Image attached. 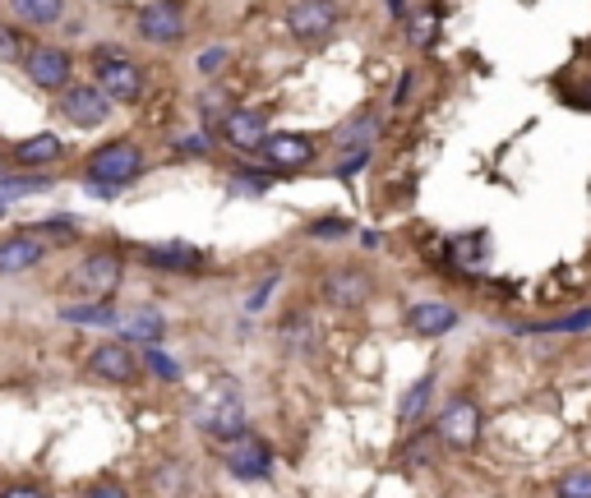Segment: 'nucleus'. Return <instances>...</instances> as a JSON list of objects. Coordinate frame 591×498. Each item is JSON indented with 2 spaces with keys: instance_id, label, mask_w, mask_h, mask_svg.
<instances>
[{
  "instance_id": "obj_1",
  "label": "nucleus",
  "mask_w": 591,
  "mask_h": 498,
  "mask_svg": "<svg viewBox=\"0 0 591 498\" xmlns=\"http://www.w3.org/2000/svg\"><path fill=\"white\" fill-rule=\"evenodd\" d=\"M218 457H222V466H227L236 480H245V485L273 475V448H268V439L250 434V429H236V434L218 439Z\"/></svg>"
},
{
  "instance_id": "obj_2",
  "label": "nucleus",
  "mask_w": 591,
  "mask_h": 498,
  "mask_svg": "<svg viewBox=\"0 0 591 498\" xmlns=\"http://www.w3.org/2000/svg\"><path fill=\"white\" fill-rule=\"evenodd\" d=\"M139 171H144V148L134 139H116V143H102L93 157L84 162V176L93 180V185H130V180H139Z\"/></svg>"
},
{
  "instance_id": "obj_3",
  "label": "nucleus",
  "mask_w": 591,
  "mask_h": 498,
  "mask_svg": "<svg viewBox=\"0 0 591 498\" xmlns=\"http://www.w3.org/2000/svg\"><path fill=\"white\" fill-rule=\"evenodd\" d=\"M121 277H125L121 254H116V249H93L70 273V291L79 300H111V291L121 286Z\"/></svg>"
},
{
  "instance_id": "obj_4",
  "label": "nucleus",
  "mask_w": 591,
  "mask_h": 498,
  "mask_svg": "<svg viewBox=\"0 0 591 498\" xmlns=\"http://www.w3.org/2000/svg\"><path fill=\"white\" fill-rule=\"evenodd\" d=\"M61 116L74 130H97L111 116V97L97 83H65L61 88Z\"/></svg>"
},
{
  "instance_id": "obj_5",
  "label": "nucleus",
  "mask_w": 591,
  "mask_h": 498,
  "mask_svg": "<svg viewBox=\"0 0 591 498\" xmlns=\"http://www.w3.org/2000/svg\"><path fill=\"white\" fill-rule=\"evenodd\" d=\"M139 37L153 47H176L185 37V0H153L139 10Z\"/></svg>"
},
{
  "instance_id": "obj_6",
  "label": "nucleus",
  "mask_w": 591,
  "mask_h": 498,
  "mask_svg": "<svg viewBox=\"0 0 591 498\" xmlns=\"http://www.w3.org/2000/svg\"><path fill=\"white\" fill-rule=\"evenodd\" d=\"M435 434L458 452L476 448V443H481V406L471 402V397H453V402L444 406V415H439Z\"/></svg>"
},
{
  "instance_id": "obj_7",
  "label": "nucleus",
  "mask_w": 591,
  "mask_h": 498,
  "mask_svg": "<svg viewBox=\"0 0 591 498\" xmlns=\"http://www.w3.org/2000/svg\"><path fill=\"white\" fill-rule=\"evenodd\" d=\"M97 88H102L111 102L130 107V102L144 97V70L125 56H102V65H97Z\"/></svg>"
},
{
  "instance_id": "obj_8",
  "label": "nucleus",
  "mask_w": 591,
  "mask_h": 498,
  "mask_svg": "<svg viewBox=\"0 0 591 498\" xmlns=\"http://www.w3.org/2000/svg\"><path fill=\"white\" fill-rule=\"evenodd\" d=\"M47 259V240L42 231L24 226V231H10V236H0V277H19L28 268Z\"/></svg>"
},
{
  "instance_id": "obj_9",
  "label": "nucleus",
  "mask_w": 591,
  "mask_h": 498,
  "mask_svg": "<svg viewBox=\"0 0 591 498\" xmlns=\"http://www.w3.org/2000/svg\"><path fill=\"white\" fill-rule=\"evenodd\" d=\"M287 28L296 42H324L338 28V5L333 0H296L287 14Z\"/></svg>"
},
{
  "instance_id": "obj_10",
  "label": "nucleus",
  "mask_w": 591,
  "mask_h": 498,
  "mask_svg": "<svg viewBox=\"0 0 591 498\" xmlns=\"http://www.w3.org/2000/svg\"><path fill=\"white\" fill-rule=\"evenodd\" d=\"M24 70L42 93H61L65 83L74 79V60H70V51H61V47H33L24 56Z\"/></svg>"
},
{
  "instance_id": "obj_11",
  "label": "nucleus",
  "mask_w": 591,
  "mask_h": 498,
  "mask_svg": "<svg viewBox=\"0 0 591 498\" xmlns=\"http://www.w3.org/2000/svg\"><path fill=\"white\" fill-rule=\"evenodd\" d=\"M319 291H324V300L333 309H361L365 300L374 296V282L361 268H333V273L319 282Z\"/></svg>"
},
{
  "instance_id": "obj_12",
  "label": "nucleus",
  "mask_w": 591,
  "mask_h": 498,
  "mask_svg": "<svg viewBox=\"0 0 591 498\" xmlns=\"http://www.w3.org/2000/svg\"><path fill=\"white\" fill-rule=\"evenodd\" d=\"M88 369L107 383H134L139 379V356H134L125 342H102L93 356H88Z\"/></svg>"
},
{
  "instance_id": "obj_13",
  "label": "nucleus",
  "mask_w": 591,
  "mask_h": 498,
  "mask_svg": "<svg viewBox=\"0 0 591 498\" xmlns=\"http://www.w3.org/2000/svg\"><path fill=\"white\" fill-rule=\"evenodd\" d=\"M218 125H222V139H227V148H236V153H259V143L268 139L264 111H227Z\"/></svg>"
},
{
  "instance_id": "obj_14",
  "label": "nucleus",
  "mask_w": 591,
  "mask_h": 498,
  "mask_svg": "<svg viewBox=\"0 0 591 498\" xmlns=\"http://www.w3.org/2000/svg\"><path fill=\"white\" fill-rule=\"evenodd\" d=\"M259 153L278 166V171H296V166L314 162V139H305V134H268L259 143Z\"/></svg>"
},
{
  "instance_id": "obj_15",
  "label": "nucleus",
  "mask_w": 591,
  "mask_h": 498,
  "mask_svg": "<svg viewBox=\"0 0 591 498\" xmlns=\"http://www.w3.org/2000/svg\"><path fill=\"white\" fill-rule=\"evenodd\" d=\"M407 328L416 337H444V332L458 328V309L444 305V300H425V305L407 309Z\"/></svg>"
},
{
  "instance_id": "obj_16",
  "label": "nucleus",
  "mask_w": 591,
  "mask_h": 498,
  "mask_svg": "<svg viewBox=\"0 0 591 498\" xmlns=\"http://www.w3.org/2000/svg\"><path fill=\"white\" fill-rule=\"evenodd\" d=\"M144 263L162 268V273H194V268H204V254L190 245H153L144 249Z\"/></svg>"
},
{
  "instance_id": "obj_17",
  "label": "nucleus",
  "mask_w": 591,
  "mask_h": 498,
  "mask_svg": "<svg viewBox=\"0 0 591 498\" xmlns=\"http://www.w3.org/2000/svg\"><path fill=\"white\" fill-rule=\"evenodd\" d=\"M61 157H65V143L56 134H33V139L14 143V162H24V166H51V162H61Z\"/></svg>"
},
{
  "instance_id": "obj_18",
  "label": "nucleus",
  "mask_w": 591,
  "mask_h": 498,
  "mask_svg": "<svg viewBox=\"0 0 591 498\" xmlns=\"http://www.w3.org/2000/svg\"><path fill=\"white\" fill-rule=\"evenodd\" d=\"M121 332L125 337H134V342H162V337H167V319H162V314H157V309H130V314H125L121 319Z\"/></svg>"
},
{
  "instance_id": "obj_19",
  "label": "nucleus",
  "mask_w": 591,
  "mask_h": 498,
  "mask_svg": "<svg viewBox=\"0 0 591 498\" xmlns=\"http://www.w3.org/2000/svg\"><path fill=\"white\" fill-rule=\"evenodd\" d=\"M204 429L208 434H218V439H227V434H236V429H245V411L236 397H227V402H213V411L204 415Z\"/></svg>"
},
{
  "instance_id": "obj_20",
  "label": "nucleus",
  "mask_w": 591,
  "mask_h": 498,
  "mask_svg": "<svg viewBox=\"0 0 591 498\" xmlns=\"http://www.w3.org/2000/svg\"><path fill=\"white\" fill-rule=\"evenodd\" d=\"M10 10L24 19V24H33V28H47V24H56L65 14V0H10Z\"/></svg>"
},
{
  "instance_id": "obj_21",
  "label": "nucleus",
  "mask_w": 591,
  "mask_h": 498,
  "mask_svg": "<svg viewBox=\"0 0 591 498\" xmlns=\"http://www.w3.org/2000/svg\"><path fill=\"white\" fill-rule=\"evenodd\" d=\"M374 139H379V116H374V111H361L351 125H342L338 148H370Z\"/></svg>"
},
{
  "instance_id": "obj_22",
  "label": "nucleus",
  "mask_w": 591,
  "mask_h": 498,
  "mask_svg": "<svg viewBox=\"0 0 591 498\" xmlns=\"http://www.w3.org/2000/svg\"><path fill=\"white\" fill-rule=\"evenodd\" d=\"M61 319L65 323H121V314L107 305V300H84V305H65L61 309Z\"/></svg>"
},
{
  "instance_id": "obj_23",
  "label": "nucleus",
  "mask_w": 591,
  "mask_h": 498,
  "mask_svg": "<svg viewBox=\"0 0 591 498\" xmlns=\"http://www.w3.org/2000/svg\"><path fill=\"white\" fill-rule=\"evenodd\" d=\"M430 392H435V374H425V379H416L407 388V397H402V406H398V415L402 420H421V411H425V402H430Z\"/></svg>"
},
{
  "instance_id": "obj_24",
  "label": "nucleus",
  "mask_w": 591,
  "mask_h": 498,
  "mask_svg": "<svg viewBox=\"0 0 591 498\" xmlns=\"http://www.w3.org/2000/svg\"><path fill=\"white\" fill-rule=\"evenodd\" d=\"M153 489L157 494H190V471L185 466H162V471L153 475Z\"/></svg>"
},
{
  "instance_id": "obj_25",
  "label": "nucleus",
  "mask_w": 591,
  "mask_h": 498,
  "mask_svg": "<svg viewBox=\"0 0 591 498\" xmlns=\"http://www.w3.org/2000/svg\"><path fill=\"white\" fill-rule=\"evenodd\" d=\"M591 328V309H578V314H568V319H555V323H531L522 332H587Z\"/></svg>"
},
{
  "instance_id": "obj_26",
  "label": "nucleus",
  "mask_w": 591,
  "mask_h": 498,
  "mask_svg": "<svg viewBox=\"0 0 591 498\" xmlns=\"http://www.w3.org/2000/svg\"><path fill=\"white\" fill-rule=\"evenodd\" d=\"M282 342H287V351H310V319L282 323Z\"/></svg>"
},
{
  "instance_id": "obj_27",
  "label": "nucleus",
  "mask_w": 591,
  "mask_h": 498,
  "mask_svg": "<svg viewBox=\"0 0 591 498\" xmlns=\"http://www.w3.org/2000/svg\"><path fill=\"white\" fill-rule=\"evenodd\" d=\"M148 365H153V374H157V379H167V383H176V379H181V369H176V360H171V356H162V351H157V342L148 346Z\"/></svg>"
},
{
  "instance_id": "obj_28",
  "label": "nucleus",
  "mask_w": 591,
  "mask_h": 498,
  "mask_svg": "<svg viewBox=\"0 0 591 498\" xmlns=\"http://www.w3.org/2000/svg\"><path fill=\"white\" fill-rule=\"evenodd\" d=\"M559 494L564 498H591V471H578V475H568V480H559Z\"/></svg>"
},
{
  "instance_id": "obj_29",
  "label": "nucleus",
  "mask_w": 591,
  "mask_h": 498,
  "mask_svg": "<svg viewBox=\"0 0 591 498\" xmlns=\"http://www.w3.org/2000/svg\"><path fill=\"white\" fill-rule=\"evenodd\" d=\"M24 56V47H19V33L14 28H0V65H10V60Z\"/></svg>"
},
{
  "instance_id": "obj_30",
  "label": "nucleus",
  "mask_w": 591,
  "mask_h": 498,
  "mask_svg": "<svg viewBox=\"0 0 591 498\" xmlns=\"http://www.w3.org/2000/svg\"><path fill=\"white\" fill-rule=\"evenodd\" d=\"M430 434H421V439H411V448H407V457H402V462L407 466H430Z\"/></svg>"
},
{
  "instance_id": "obj_31",
  "label": "nucleus",
  "mask_w": 591,
  "mask_h": 498,
  "mask_svg": "<svg viewBox=\"0 0 591 498\" xmlns=\"http://www.w3.org/2000/svg\"><path fill=\"white\" fill-rule=\"evenodd\" d=\"M33 231H42V236H61V240H74V236H79V226H74V222H61V217H51V222L33 226Z\"/></svg>"
},
{
  "instance_id": "obj_32",
  "label": "nucleus",
  "mask_w": 591,
  "mask_h": 498,
  "mask_svg": "<svg viewBox=\"0 0 591 498\" xmlns=\"http://www.w3.org/2000/svg\"><path fill=\"white\" fill-rule=\"evenodd\" d=\"M222 65H227V47H208L204 56H199V74H218Z\"/></svg>"
},
{
  "instance_id": "obj_33",
  "label": "nucleus",
  "mask_w": 591,
  "mask_h": 498,
  "mask_svg": "<svg viewBox=\"0 0 591 498\" xmlns=\"http://www.w3.org/2000/svg\"><path fill=\"white\" fill-rule=\"evenodd\" d=\"M347 231H351V226L342 222V217H338V222H319V226H314V236H347Z\"/></svg>"
},
{
  "instance_id": "obj_34",
  "label": "nucleus",
  "mask_w": 591,
  "mask_h": 498,
  "mask_svg": "<svg viewBox=\"0 0 591 498\" xmlns=\"http://www.w3.org/2000/svg\"><path fill=\"white\" fill-rule=\"evenodd\" d=\"M93 494H97V498H121L125 485H121V480H107V485H93Z\"/></svg>"
},
{
  "instance_id": "obj_35",
  "label": "nucleus",
  "mask_w": 591,
  "mask_h": 498,
  "mask_svg": "<svg viewBox=\"0 0 591 498\" xmlns=\"http://www.w3.org/2000/svg\"><path fill=\"white\" fill-rule=\"evenodd\" d=\"M273 282H278V277H268V282L254 291V296H250V309H264V305H268V291H273Z\"/></svg>"
},
{
  "instance_id": "obj_36",
  "label": "nucleus",
  "mask_w": 591,
  "mask_h": 498,
  "mask_svg": "<svg viewBox=\"0 0 591 498\" xmlns=\"http://www.w3.org/2000/svg\"><path fill=\"white\" fill-rule=\"evenodd\" d=\"M388 10H393V14H398V19H402V0H388Z\"/></svg>"
},
{
  "instance_id": "obj_37",
  "label": "nucleus",
  "mask_w": 591,
  "mask_h": 498,
  "mask_svg": "<svg viewBox=\"0 0 591 498\" xmlns=\"http://www.w3.org/2000/svg\"><path fill=\"white\" fill-rule=\"evenodd\" d=\"M5 208H10V199H5V194H0V217H5Z\"/></svg>"
},
{
  "instance_id": "obj_38",
  "label": "nucleus",
  "mask_w": 591,
  "mask_h": 498,
  "mask_svg": "<svg viewBox=\"0 0 591 498\" xmlns=\"http://www.w3.org/2000/svg\"><path fill=\"white\" fill-rule=\"evenodd\" d=\"M587 102H591V88H587Z\"/></svg>"
}]
</instances>
